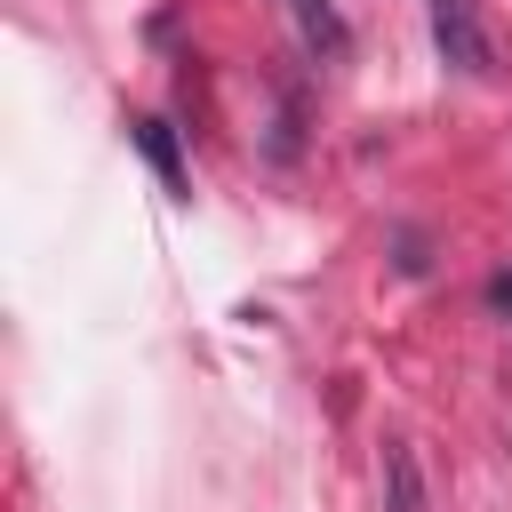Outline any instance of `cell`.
<instances>
[{
    "label": "cell",
    "mask_w": 512,
    "mask_h": 512,
    "mask_svg": "<svg viewBox=\"0 0 512 512\" xmlns=\"http://www.w3.org/2000/svg\"><path fill=\"white\" fill-rule=\"evenodd\" d=\"M432 48L456 64V72H496V40L480 32V16H472V0H432Z\"/></svg>",
    "instance_id": "6da1fadb"
},
{
    "label": "cell",
    "mask_w": 512,
    "mask_h": 512,
    "mask_svg": "<svg viewBox=\"0 0 512 512\" xmlns=\"http://www.w3.org/2000/svg\"><path fill=\"white\" fill-rule=\"evenodd\" d=\"M280 16H288L296 48H304L312 64H336V56L352 48V24L336 16V0H280Z\"/></svg>",
    "instance_id": "7a4b0ae2"
},
{
    "label": "cell",
    "mask_w": 512,
    "mask_h": 512,
    "mask_svg": "<svg viewBox=\"0 0 512 512\" xmlns=\"http://www.w3.org/2000/svg\"><path fill=\"white\" fill-rule=\"evenodd\" d=\"M384 512H424V472L408 440H384Z\"/></svg>",
    "instance_id": "3957f363"
},
{
    "label": "cell",
    "mask_w": 512,
    "mask_h": 512,
    "mask_svg": "<svg viewBox=\"0 0 512 512\" xmlns=\"http://www.w3.org/2000/svg\"><path fill=\"white\" fill-rule=\"evenodd\" d=\"M136 152L152 160V176H160L168 192H184V152H176V128H168V120H136Z\"/></svg>",
    "instance_id": "277c9868"
},
{
    "label": "cell",
    "mask_w": 512,
    "mask_h": 512,
    "mask_svg": "<svg viewBox=\"0 0 512 512\" xmlns=\"http://www.w3.org/2000/svg\"><path fill=\"white\" fill-rule=\"evenodd\" d=\"M488 312H496V320H512V272H496V280H488Z\"/></svg>",
    "instance_id": "5b68a950"
}]
</instances>
